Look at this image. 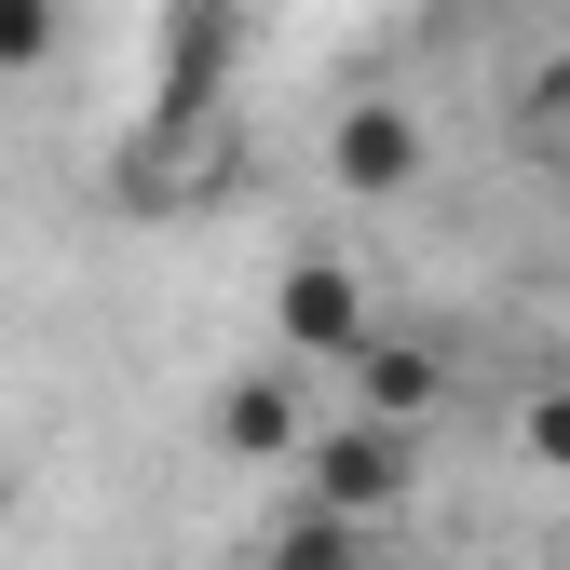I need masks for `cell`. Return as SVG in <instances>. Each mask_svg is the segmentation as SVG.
Listing matches in <instances>:
<instances>
[{
	"instance_id": "5b68a950",
	"label": "cell",
	"mask_w": 570,
	"mask_h": 570,
	"mask_svg": "<svg viewBox=\"0 0 570 570\" xmlns=\"http://www.w3.org/2000/svg\"><path fill=\"white\" fill-rule=\"evenodd\" d=\"M435 394H449V367H435V353L367 326V353H353V421H394V435H407V421L435 407Z\"/></svg>"
},
{
	"instance_id": "30bf717a",
	"label": "cell",
	"mask_w": 570,
	"mask_h": 570,
	"mask_svg": "<svg viewBox=\"0 0 570 570\" xmlns=\"http://www.w3.org/2000/svg\"><path fill=\"white\" fill-rule=\"evenodd\" d=\"M55 14H68V0H55Z\"/></svg>"
},
{
	"instance_id": "ba28073f",
	"label": "cell",
	"mask_w": 570,
	"mask_h": 570,
	"mask_svg": "<svg viewBox=\"0 0 570 570\" xmlns=\"http://www.w3.org/2000/svg\"><path fill=\"white\" fill-rule=\"evenodd\" d=\"M517 435H530V462H543V475H570V381H543V394H530Z\"/></svg>"
},
{
	"instance_id": "6da1fadb",
	"label": "cell",
	"mask_w": 570,
	"mask_h": 570,
	"mask_svg": "<svg viewBox=\"0 0 570 570\" xmlns=\"http://www.w3.org/2000/svg\"><path fill=\"white\" fill-rule=\"evenodd\" d=\"M407 489H421V435H394V421H340V435L299 449V503L340 530H381Z\"/></svg>"
},
{
	"instance_id": "3957f363",
	"label": "cell",
	"mask_w": 570,
	"mask_h": 570,
	"mask_svg": "<svg viewBox=\"0 0 570 570\" xmlns=\"http://www.w3.org/2000/svg\"><path fill=\"white\" fill-rule=\"evenodd\" d=\"M272 313H285V367H299V353H340L353 367V353H367V272L353 258H299Z\"/></svg>"
},
{
	"instance_id": "7a4b0ae2",
	"label": "cell",
	"mask_w": 570,
	"mask_h": 570,
	"mask_svg": "<svg viewBox=\"0 0 570 570\" xmlns=\"http://www.w3.org/2000/svg\"><path fill=\"white\" fill-rule=\"evenodd\" d=\"M421 164H435V136H421V109H394V96H353L340 136H326V177H340V190H367V204H394Z\"/></svg>"
},
{
	"instance_id": "9c48e42d",
	"label": "cell",
	"mask_w": 570,
	"mask_h": 570,
	"mask_svg": "<svg viewBox=\"0 0 570 570\" xmlns=\"http://www.w3.org/2000/svg\"><path fill=\"white\" fill-rule=\"evenodd\" d=\"M543 122H557V150H570V55H557V82H543Z\"/></svg>"
},
{
	"instance_id": "277c9868",
	"label": "cell",
	"mask_w": 570,
	"mask_h": 570,
	"mask_svg": "<svg viewBox=\"0 0 570 570\" xmlns=\"http://www.w3.org/2000/svg\"><path fill=\"white\" fill-rule=\"evenodd\" d=\"M218 449H232V462H299V449H313L299 367H245V381H218Z\"/></svg>"
},
{
	"instance_id": "8992f818",
	"label": "cell",
	"mask_w": 570,
	"mask_h": 570,
	"mask_svg": "<svg viewBox=\"0 0 570 570\" xmlns=\"http://www.w3.org/2000/svg\"><path fill=\"white\" fill-rule=\"evenodd\" d=\"M258 570H367V530H340L313 503H285V530L258 543Z\"/></svg>"
},
{
	"instance_id": "52a82bcc",
	"label": "cell",
	"mask_w": 570,
	"mask_h": 570,
	"mask_svg": "<svg viewBox=\"0 0 570 570\" xmlns=\"http://www.w3.org/2000/svg\"><path fill=\"white\" fill-rule=\"evenodd\" d=\"M55 41H68V14H55V0H0V82H28Z\"/></svg>"
}]
</instances>
